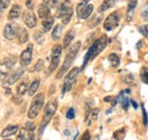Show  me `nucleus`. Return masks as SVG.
Listing matches in <instances>:
<instances>
[{
    "instance_id": "7",
    "label": "nucleus",
    "mask_w": 148,
    "mask_h": 140,
    "mask_svg": "<svg viewBox=\"0 0 148 140\" xmlns=\"http://www.w3.org/2000/svg\"><path fill=\"white\" fill-rule=\"evenodd\" d=\"M79 72H80L79 67H73L67 73V75L65 76V80H64V84H63V92L71 91L73 89L75 82H76V79H77Z\"/></svg>"
},
{
    "instance_id": "30",
    "label": "nucleus",
    "mask_w": 148,
    "mask_h": 140,
    "mask_svg": "<svg viewBox=\"0 0 148 140\" xmlns=\"http://www.w3.org/2000/svg\"><path fill=\"white\" fill-rule=\"evenodd\" d=\"M141 17L144 18L146 22H148V1L143 6V9H141Z\"/></svg>"
},
{
    "instance_id": "15",
    "label": "nucleus",
    "mask_w": 148,
    "mask_h": 140,
    "mask_svg": "<svg viewBox=\"0 0 148 140\" xmlns=\"http://www.w3.org/2000/svg\"><path fill=\"white\" fill-rule=\"evenodd\" d=\"M16 140H34V135H33V131L26 129V128H23L21 131H19L18 136H17V139Z\"/></svg>"
},
{
    "instance_id": "34",
    "label": "nucleus",
    "mask_w": 148,
    "mask_h": 140,
    "mask_svg": "<svg viewBox=\"0 0 148 140\" xmlns=\"http://www.w3.org/2000/svg\"><path fill=\"white\" fill-rule=\"evenodd\" d=\"M98 113H99V109H98V108H95V109H92V110L90 112L89 116L91 115V120H92V121H93V120H96V119H97V116H98ZM89 116H88V117H89ZM88 117L86 119V121H88Z\"/></svg>"
},
{
    "instance_id": "19",
    "label": "nucleus",
    "mask_w": 148,
    "mask_h": 140,
    "mask_svg": "<svg viewBox=\"0 0 148 140\" xmlns=\"http://www.w3.org/2000/svg\"><path fill=\"white\" fill-rule=\"evenodd\" d=\"M21 13H22V8L19 5H14L13 8L10 9L9 14H8V18L12 21V19H17L21 16Z\"/></svg>"
},
{
    "instance_id": "38",
    "label": "nucleus",
    "mask_w": 148,
    "mask_h": 140,
    "mask_svg": "<svg viewBox=\"0 0 148 140\" xmlns=\"http://www.w3.org/2000/svg\"><path fill=\"white\" fill-rule=\"evenodd\" d=\"M80 140H90V132L89 131H86Z\"/></svg>"
},
{
    "instance_id": "8",
    "label": "nucleus",
    "mask_w": 148,
    "mask_h": 140,
    "mask_svg": "<svg viewBox=\"0 0 148 140\" xmlns=\"http://www.w3.org/2000/svg\"><path fill=\"white\" fill-rule=\"evenodd\" d=\"M62 50L63 47L60 45H55L53 47L51 50V59H50V69H49V73L54 72V71L58 67L59 64V59H60V55H62Z\"/></svg>"
},
{
    "instance_id": "4",
    "label": "nucleus",
    "mask_w": 148,
    "mask_h": 140,
    "mask_svg": "<svg viewBox=\"0 0 148 140\" xmlns=\"http://www.w3.org/2000/svg\"><path fill=\"white\" fill-rule=\"evenodd\" d=\"M73 15V6L70 0H64L57 8L56 16L62 19L63 24H67Z\"/></svg>"
},
{
    "instance_id": "21",
    "label": "nucleus",
    "mask_w": 148,
    "mask_h": 140,
    "mask_svg": "<svg viewBox=\"0 0 148 140\" xmlns=\"http://www.w3.org/2000/svg\"><path fill=\"white\" fill-rule=\"evenodd\" d=\"M101 21H103V15H101V13H98V14H96L95 16L90 18V21L88 22V26L90 29H92L95 26H97Z\"/></svg>"
},
{
    "instance_id": "18",
    "label": "nucleus",
    "mask_w": 148,
    "mask_h": 140,
    "mask_svg": "<svg viewBox=\"0 0 148 140\" xmlns=\"http://www.w3.org/2000/svg\"><path fill=\"white\" fill-rule=\"evenodd\" d=\"M17 131H18V126L17 125H9V126H7V128L3 129V131L1 132V137L2 138H6V137L14 136Z\"/></svg>"
},
{
    "instance_id": "36",
    "label": "nucleus",
    "mask_w": 148,
    "mask_h": 140,
    "mask_svg": "<svg viewBox=\"0 0 148 140\" xmlns=\"http://www.w3.org/2000/svg\"><path fill=\"white\" fill-rule=\"evenodd\" d=\"M139 30H140V33L144 35L145 38H147L148 39V24L147 25L141 26V27H139Z\"/></svg>"
},
{
    "instance_id": "10",
    "label": "nucleus",
    "mask_w": 148,
    "mask_h": 140,
    "mask_svg": "<svg viewBox=\"0 0 148 140\" xmlns=\"http://www.w3.org/2000/svg\"><path fill=\"white\" fill-rule=\"evenodd\" d=\"M19 29L21 27H19L16 23H8L5 26V29H3V35H5V38L7 40H13L14 38L17 36Z\"/></svg>"
},
{
    "instance_id": "42",
    "label": "nucleus",
    "mask_w": 148,
    "mask_h": 140,
    "mask_svg": "<svg viewBox=\"0 0 148 140\" xmlns=\"http://www.w3.org/2000/svg\"><path fill=\"white\" fill-rule=\"evenodd\" d=\"M141 79H143V81H144L145 83H147L148 84V72H146V73H144V74H143Z\"/></svg>"
},
{
    "instance_id": "20",
    "label": "nucleus",
    "mask_w": 148,
    "mask_h": 140,
    "mask_svg": "<svg viewBox=\"0 0 148 140\" xmlns=\"http://www.w3.org/2000/svg\"><path fill=\"white\" fill-rule=\"evenodd\" d=\"M117 1H119V0H104V2H103V3L100 5V7H99V13L106 12V10H108L110 8L114 7Z\"/></svg>"
},
{
    "instance_id": "14",
    "label": "nucleus",
    "mask_w": 148,
    "mask_h": 140,
    "mask_svg": "<svg viewBox=\"0 0 148 140\" xmlns=\"http://www.w3.org/2000/svg\"><path fill=\"white\" fill-rule=\"evenodd\" d=\"M23 21H24L25 25L30 29H33L37 25V17H36L34 13H32L31 10H27L23 14Z\"/></svg>"
},
{
    "instance_id": "43",
    "label": "nucleus",
    "mask_w": 148,
    "mask_h": 140,
    "mask_svg": "<svg viewBox=\"0 0 148 140\" xmlns=\"http://www.w3.org/2000/svg\"><path fill=\"white\" fill-rule=\"evenodd\" d=\"M26 7L29 9H32L33 8V3H32V0H26Z\"/></svg>"
},
{
    "instance_id": "13",
    "label": "nucleus",
    "mask_w": 148,
    "mask_h": 140,
    "mask_svg": "<svg viewBox=\"0 0 148 140\" xmlns=\"http://www.w3.org/2000/svg\"><path fill=\"white\" fill-rule=\"evenodd\" d=\"M32 53H33V45H29L27 48L19 56V63L22 67L27 66L32 60Z\"/></svg>"
},
{
    "instance_id": "40",
    "label": "nucleus",
    "mask_w": 148,
    "mask_h": 140,
    "mask_svg": "<svg viewBox=\"0 0 148 140\" xmlns=\"http://www.w3.org/2000/svg\"><path fill=\"white\" fill-rule=\"evenodd\" d=\"M34 39L37 40L38 42H41V40L43 39V38H42V33H41V32H37L36 35H34Z\"/></svg>"
},
{
    "instance_id": "2",
    "label": "nucleus",
    "mask_w": 148,
    "mask_h": 140,
    "mask_svg": "<svg viewBox=\"0 0 148 140\" xmlns=\"http://www.w3.org/2000/svg\"><path fill=\"white\" fill-rule=\"evenodd\" d=\"M80 47H81V42H80V41L75 42V43H73V45L70 47V50H69V53H67L66 57H65V60H64V63H63L60 70H59L57 76H56L57 79H60V78L67 72V70L71 67V65L73 64L74 59H75L76 55L79 53V50H80Z\"/></svg>"
},
{
    "instance_id": "17",
    "label": "nucleus",
    "mask_w": 148,
    "mask_h": 140,
    "mask_svg": "<svg viewBox=\"0 0 148 140\" xmlns=\"http://www.w3.org/2000/svg\"><path fill=\"white\" fill-rule=\"evenodd\" d=\"M136 6H137V0H129L128 8H127V21L128 22H131L133 19Z\"/></svg>"
},
{
    "instance_id": "25",
    "label": "nucleus",
    "mask_w": 148,
    "mask_h": 140,
    "mask_svg": "<svg viewBox=\"0 0 148 140\" xmlns=\"http://www.w3.org/2000/svg\"><path fill=\"white\" fill-rule=\"evenodd\" d=\"M63 33V26L62 25H56L55 27H54V30H53V32H51V38H53V40H58L59 38H60V35Z\"/></svg>"
},
{
    "instance_id": "28",
    "label": "nucleus",
    "mask_w": 148,
    "mask_h": 140,
    "mask_svg": "<svg viewBox=\"0 0 148 140\" xmlns=\"http://www.w3.org/2000/svg\"><path fill=\"white\" fill-rule=\"evenodd\" d=\"M26 91H29V89H27V82L26 81H23V82L19 83V86L17 87V95L18 96H23V95H25Z\"/></svg>"
},
{
    "instance_id": "32",
    "label": "nucleus",
    "mask_w": 148,
    "mask_h": 140,
    "mask_svg": "<svg viewBox=\"0 0 148 140\" xmlns=\"http://www.w3.org/2000/svg\"><path fill=\"white\" fill-rule=\"evenodd\" d=\"M9 3H10L9 0H0V12H3L5 9H7Z\"/></svg>"
},
{
    "instance_id": "3",
    "label": "nucleus",
    "mask_w": 148,
    "mask_h": 140,
    "mask_svg": "<svg viewBox=\"0 0 148 140\" xmlns=\"http://www.w3.org/2000/svg\"><path fill=\"white\" fill-rule=\"evenodd\" d=\"M57 100L56 99H51L49 100V103L46 105L45 107V113H43V119H42V122L40 125V129H39V136L42 135L43 130L46 129V126L48 125V123L50 122V120L53 119L54 114L56 113V109H57Z\"/></svg>"
},
{
    "instance_id": "12",
    "label": "nucleus",
    "mask_w": 148,
    "mask_h": 140,
    "mask_svg": "<svg viewBox=\"0 0 148 140\" xmlns=\"http://www.w3.org/2000/svg\"><path fill=\"white\" fill-rule=\"evenodd\" d=\"M23 74H24V69H23V67H18V69H16L13 73H10V74L8 75V78L3 81V86L9 87V86L14 84L15 82H17L19 79L23 76Z\"/></svg>"
},
{
    "instance_id": "39",
    "label": "nucleus",
    "mask_w": 148,
    "mask_h": 140,
    "mask_svg": "<svg viewBox=\"0 0 148 140\" xmlns=\"http://www.w3.org/2000/svg\"><path fill=\"white\" fill-rule=\"evenodd\" d=\"M143 115H144V124H145V125H147V123H148L147 113H146V109H145V107H144V106H143Z\"/></svg>"
},
{
    "instance_id": "23",
    "label": "nucleus",
    "mask_w": 148,
    "mask_h": 140,
    "mask_svg": "<svg viewBox=\"0 0 148 140\" xmlns=\"http://www.w3.org/2000/svg\"><path fill=\"white\" fill-rule=\"evenodd\" d=\"M74 36H75V30L72 29V30H70V32L65 35V38H64V43H63V47L64 48H69L70 47L71 42L73 41Z\"/></svg>"
},
{
    "instance_id": "41",
    "label": "nucleus",
    "mask_w": 148,
    "mask_h": 140,
    "mask_svg": "<svg viewBox=\"0 0 148 140\" xmlns=\"http://www.w3.org/2000/svg\"><path fill=\"white\" fill-rule=\"evenodd\" d=\"M25 128L26 129H29V130H31V131H33L34 130V128H36V125H34V123H26V125H25Z\"/></svg>"
},
{
    "instance_id": "16",
    "label": "nucleus",
    "mask_w": 148,
    "mask_h": 140,
    "mask_svg": "<svg viewBox=\"0 0 148 140\" xmlns=\"http://www.w3.org/2000/svg\"><path fill=\"white\" fill-rule=\"evenodd\" d=\"M38 16L42 19H46L50 16V8L48 6H46L45 3H41L38 7Z\"/></svg>"
},
{
    "instance_id": "35",
    "label": "nucleus",
    "mask_w": 148,
    "mask_h": 140,
    "mask_svg": "<svg viewBox=\"0 0 148 140\" xmlns=\"http://www.w3.org/2000/svg\"><path fill=\"white\" fill-rule=\"evenodd\" d=\"M66 117H67L69 120H73L74 117H75V110H74V108H70V109L67 110Z\"/></svg>"
},
{
    "instance_id": "22",
    "label": "nucleus",
    "mask_w": 148,
    "mask_h": 140,
    "mask_svg": "<svg viewBox=\"0 0 148 140\" xmlns=\"http://www.w3.org/2000/svg\"><path fill=\"white\" fill-rule=\"evenodd\" d=\"M53 25H54V17L49 16L48 18H46V19L42 21V31L43 32L50 31L51 27H53Z\"/></svg>"
},
{
    "instance_id": "46",
    "label": "nucleus",
    "mask_w": 148,
    "mask_h": 140,
    "mask_svg": "<svg viewBox=\"0 0 148 140\" xmlns=\"http://www.w3.org/2000/svg\"><path fill=\"white\" fill-rule=\"evenodd\" d=\"M6 140H10V139H6Z\"/></svg>"
},
{
    "instance_id": "5",
    "label": "nucleus",
    "mask_w": 148,
    "mask_h": 140,
    "mask_svg": "<svg viewBox=\"0 0 148 140\" xmlns=\"http://www.w3.org/2000/svg\"><path fill=\"white\" fill-rule=\"evenodd\" d=\"M43 104H45V95L43 93H39L38 96H36L31 103V106L29 108V113H27V116L29 119L33 120L36 119L39 113L41 112L42 107H43Z\"/></svg>"
},
{
    "instance_id": "26",
    "label": "nucleus",
    "mask_w": 148,
    "mask_h": 140,
    "mask_svg": "<svg viewBox=\"0 0 148 140\" xmlns=\"http://www.w3.org/2000/svg\"><path fill=\"white\" fill-rule=\"evenodd\" d=\"M39 86H40V80L37 79V80H34V81L30 84V87H29V91H27V92H29V96L32 97V96L37 92V90L39 89Z\"/></svg>"
},
{
    "instance_id": "45",
    "label": "nucleus",
    "mask_w": 148,
    "mask_h": 140,
    "mask_svg": "<svg viewBox=\"0 0 148 140\" xmlns=\"http://www.w3.org/2000/svg\"><path fill=\"white\" fill-rule=\"evenodd\" d=\"M88 1H89V0H83V2H88Z\"/></svg>"
},
{
    "instance_id": "33",
    "label": "nucleus",
    "mask_w": 148,
    "mask_h": 140,
    "mask_svg": "<svg viewBox=\"0 0 148 140\" xmlns=\"http://www.w3.org/2000/svg\"><path fill=\"white\" fill-rule=\"evenodd\" d=\"M42 1H43V3H45L46 6H48L49 8H54L58 0H42Z\"/></svg>"
},
{
    "instance_id": "44",
    "label": "nucleus",
    "mask_w": 148,
    "mask_h": 140,
    "mask_svg": "<svg viewBox=\"0 0 148 140\" xmlns=\"http://www.w3.org/2000/svg\"><path fill=\"white\" fill-rule=\"evenodd\" d=\"M112 99H113L112 97H107V98H105V102H111Z\"/></svg>"
},
{
    "instance_id": "37",
    "label": "nucleus",
    "mask_w": 148,
    "mask_h": 140,
    "mask_svg": "<svg viewBox=\"0 0 148 140\" xmlns=\"http://www.w3.org/2000/svg\"><path fill=\"white\" fill-rule=\"evenodd\" d=\"M42 65H43V60H38V63H37V65L34 66V69H33V71H39V70H41V67H42Z\"/></svg>"
},
{
    "instance_id": "29",
    "label": "nucleus",
    "mask_w": 148,
    "mask_h": 140,
    "mask_svg": "<svg viewBox=\"0 0 148 140\" xmlns=\"http://www.w3.org/2000/svg\"><path fill=\"white\" fill-rule=\"evenodd\" d=\"M120 100H121V104H122V106H123V108L124 109H128V107H129V98L128 97H125V96H123V93H121L119 97H117Z\"/></svg>"
},
{
    "instance_id": "9",
    "label": "nucleus",
    "mask_w": 148,
    "mask_h": 140,
    "mask_svg": "<svg viewBox=\"0 0 148 140\" xmlns=\"http://www.w3.org/2000/svg\"><path fill=\"white\" fill-rule=\"evenodd\" d=\"M120 24V14L117 12L112 13L111 15H108L107 18L104 22V29L106 31H112L114 29H116Z\"/></svg>"
},
{
    "instance_id": "1",
    "label": "nucleus",
    "mask_w": 148,
    "mask_h": 140,
    "mask_svg": "<svg viewBox=\"0 0 148 140\" xmlns=\"http://www.w3.org/2000/svg\"><path fill=\"white\" fill-rule=\"evenodd\" d=\"M107 46V36L106 35H103L100 36L98 40H96L93 42V45L88 49V51L84 56V59H83V64H82V69H84V66L87 65V63L89 60H91L92 58H95L96 56H98L99 54L101 53Z\"/></svg>"
},
{
    "instance_id": "24",
    "label": "nucleus",
    "mask_w": 148,
    "mask_h": 140,
    "mask_svg": "<svg viewBox=\"0 0 148 140\" xmlns=\"http://www.w3.org/2000/svg\"><path fill=\"white\" fill-rule=\"evenodd\" d=\"M17 39H18L19 43H25L29 40V33L25 29H19L18 34H17Z\"/></svg>"
},
{
    "instance_id": "6",
    "label": "nucleus",
    "mask_w": 148,
    "mask_h": 140,
    "mask_svg": "<svg viewBox=\"0 0 148 140\" xmlns=\"http://www.w3.org/2000/svg\"><path fill=\"white\" fill-rule=\"evenodd\" d=\"M15 63H16V59L14 57H9L0 60V82L5 81L8 78Z\"/></svg>"
},
{
    "instance_id": "11",
    "label": "nucleus",
    "mask_w": 148,
    "mask_h": 140,
    "mask_svg": "<svg viewBox=\"0 0 148 140\" xmlns=\"http://www.w3.org/2000/svg\"><path fill=\"white\" fill-rule=\"evenodd\" d=\"M93 10V6L91 3L89 5H86L84 2H81L79 3L77 8H76V12H77V16L79 18H82V19H87L91 15Z\"/></svg>"
},
{
    "instance_id": "31",
    "label": "nucleus",
    "mask_w": 148,
    "mask_h": 140,
    "mask_svg": "<svg viewBox=\"0 0 148 140\" xmlns=\"http://www.w3.org/2000/svg\"><path fill=\"white\" fill-rule=\"evenodd\" d=\"M124 136H125V130H124V129L119 130V131H116V132L114 133V138L116 140H121Z\"/></svg>"
},
{
    "instance_id": "27",
    "label": "nucleus",
    "mask_w": 148,
    "mask_h": 140,
    "mask_svg": "<svg viewBox=\"0 0 148 140\" xmlns=\"http://www.w3.org/2000/svg\"><path fill=\"white\" fill-rule=\"evenodd\" d=\"M108 60L111 63L112 67H117L120 65V58H119V56L116 54H111L108 56Z\"/></svg>"
}]
</instances>
